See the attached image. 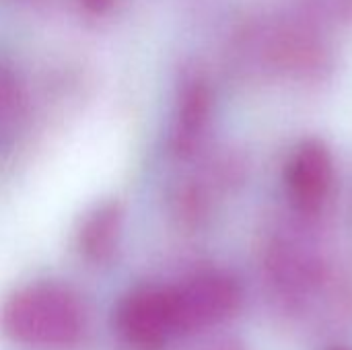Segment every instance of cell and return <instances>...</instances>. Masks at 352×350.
Segmentation results:
<instances>
[{"label": "cell", "instance_id": "6da1fadb", "mask_svg": "<svg viewBox=\"0 0 352 350\" xmlns=\"http://www.w3.org/2000/svg\"><path fill=\"white\" fill-rule=\"evenodd\" d=\"M0 326L8 338L23 347L58 350L80 338L85 314L68 289L41 283L16 291L4 303Z\"/></svg>", "mask_w": 352, "mask_h": 350}, {"label": "cell", "instance_id": "7a4b0ae2", "mask_svg": "<svg viewBox=\"0 0 352 350\" xmlns=\"http://www.w3.org/2000/svg\"><path fill=\"white\" fill-rule=\"evenodd\" d=\"M182 332H196L229 320L241 305L237 281L225 272H202L171 289Z\"/></svg>", "mask_w": 352, "mask_h": 350}, {"label": "cell", "instance_id": "3957f363", "mask_svg": "<svg viewBox=\"0 0 352 350\" xmlns=\"http://www.w3.org/2000/svg\"><path fill=\"white\" fill-rule=\"evenodd\" d=\"M120 336L136 350H159L179 334L171 289H138L130 293L116 316Z\"/></svg>", "mask_w": 352, "mask_h": 350}, {"label": "cell", "instance_id": "277c9868", "mask_svg": "<svg viewBox=\"0 0 352 350\" xmlns=\"http://www.w3.org/2000/svg\"><path fill=\"white\" fill-rule=\"evenodd\" d=\"M287 194L301 212H318L334 188V159L330 149L316 138L303 140L291 155L285 171Z\"/></svg>", "mask_w": 352, "mask_h": 350}, {"label": "cell", "instance_id": "5b68a950", "mask_svg": "<svg viewBox=\"0 0 352 350\" xmlns=\"http://www.w3.org/2000/svg\"><path fill=\"white\" fill-rule=\"evenodd\" d=\"M212 116V93L202 78H190L177 99L173 126H171V149L179 157L192 155L210 124Z\"/></svg>", "mask_w": 352, "mask_h": 350}, {"label": "cell", "instance_id": "8992f818", "mask_svg": "<svg viewBox=\"0 0 352 350\" xmlns=\"http://www.w3.org/2000/svg\"><path fill=\"white\" fill-rule=\"evenodd\" d=\"M122 233V210L116 202H105L87 215L80 229V250L91 260H105L111 256Z\"/></svg>", "mask_w": 352, "mask_h": 350}, {"label": "cell", "instance_id": "52a82bcc", "mask_svg": "<svg viewBox=\"0 0 352 350\" xmlns=\"http://www.w3.org/2000/svg\"><path fill=\"white\" fill-rule=\"evenodd\" d=\"M272 50L280 66L289 70H299V72L314 70L316 66H320L322 56H324L322 47L316 43L311 35L303 31H293V29L283 31Z\"/></svg>", "mask_w": 352, "mask_h": 350}, {"label": "cell", "instance_id": "ba28073f", "mask_svg": "<svg viewBox=\"0 0 352 350\" xmlns=\"http://www.w3.org/2000/svg\"><path fill=\"white\" fill-rule=\"evenodd\" d=\"M23 109V95L21 85L16 83L14 74L0 66V144H4L16 126V120Z\"/></svg>", "mask_w": 352, "mask_h": 350}, {"label": "cell", "instance_id": "9c48e42d", "mask_svg": "<svg viewBox=\"0 0 352 350\" xmlns=\"http://www.w3.org/2000/svg\"><path fill=\"white\" fill-rule=\"evenodd\" d=\"M80 4L93 12H103L105 8L111 6V0H80Z\"/></svg>", "mask_w": 352, "mask_h": 350}, {"label": "cell", "instance_id": "30bf717a", "mask_svg": "<svg viewBox=\"0 0 352 350\" xmlns=\"http://www.w3.org/2000/svg\"><path fill=\"white\" fill-rule=\"evenodd\" d=\"M342 4H344V8H346L349 12H352V0H342Z\"/></svg>", "mask_w": 352, "mask_h": 350}, {"label": "cell", "instance_id": "8fae6325", "mask_svg": "<svg viewBox=\"0 0 352 350\" xmlns=\"http://www.w3.org/2000/svg\"><path fill=\"white\" fill-rule=\"evenodd\" d=\"M332 350H351V349H344V347H336V349H332Z\"/></svg>", "mask_w": 352, "mask_h": 350}, {"label": "cell", "instance_id": "7c38bea8", "mask_svg": "<svg viewBox=\"0 0 352 350\" xmlns=\"http://www.w3.org/2000/svg\"><path fill=\"white\" fill-rule=\"evenodd\" d=\"M223 350H237V349H223Z\"/></svg>", "mask_w": 352, "mask_h": 350}]
</instances>
